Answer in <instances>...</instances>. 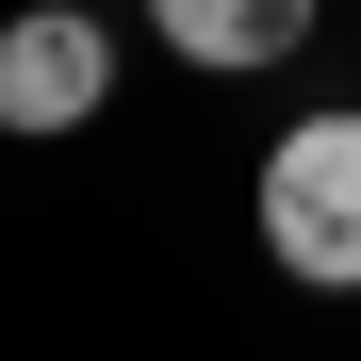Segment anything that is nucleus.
Masks as SVG:
<instances>
[{
  "mask_svg": "<svg viewBox=\"0 0 361 361\" xmlns=\"http://www.w3.org/2000/svg\"><path fill=\"white\" fill-rule=\"evenodd\" d=\"M263 263L279 279H312V295H361V99L329 115H295V132L263 148Z\"/></svg>",
  "mask_w": 361,
  "mask_h": 361,
  "instance_id": "f257e3e1",
  "label": "nucleus"
},
{
  "mask_svg": "<svg viewBox=\"0 0 361 361\" xmlns=\"http://www.w3.org/2000/svg\"><path fill=\"white\" fill-rule=\"evenodd\" d=\"M115 99V33L82 0H33V17H0V132H82Z\"/></svg>",
  "mask_w": 361,
  "mask_h": 361,
  "instance_id": "f03ea898",
  "label": "nucleus"
},
{
  "mask_svg": "<svg viewBox=\"0 0 361 361\" xmlns=\"http://www.w3.org/2000/svg\"><path fill=\"white\" fill-rule=\"evenodd\" d=\"M329 0H148V33H164V66H214V82H263L312 49Z\"/></svg>",
  "mask_w": 361,
  "mask_h": 361,
  "instance_id": "7ed1b4c3",
  "label": "nucleus"
}]
</instances>
